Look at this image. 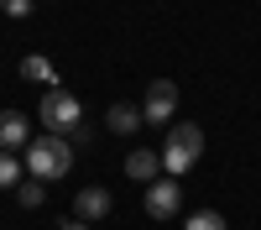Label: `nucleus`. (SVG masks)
<instances>
[{"instance_id":"4468645a","label":"nucleus","mask_w":261,"mask_h":230,"mask_svg":"<svg viewBox=\"0 0 261 230\" xmlns=\"http://www.w3.org/2000/svg\"><path fill=\"white\" fill-rule=\"evenodd\" d=\"M0 11H6L11 21H21V16H32V0H0Z\"/></svg>"},{"instance_id":"39448f33","label":"nucleus","mask_w":261,"mask_h":230,"mask_svg":"<svg viewBox=\"0 0 261 230\" xmlns=\"http://www.w3.org/2000/svg\"><path fill=\"white\" fill-rule=\"evenodd\" d=\"M172 110H178V84L157 79V84L146 89V105H141V115H146V125H167V120H172Z\"/></svg>"},{"instance_id":"1a4fd4ad","label":"nucleus","mask_w":261,"mask_h":230,"mask_svg":"<svg viewBox=\"0 0 261 230\" xmlns=\"http://www.w3.org/2000/svg\"><path fill=\"white\" fill-rule=\"evenodd\" d=\"M105 125H110L115 136H136L141 125H146V115L136 110V105H110V115H105Z\"/></svg>"},{"instance_id":"f03ea898","label":"nucleus","mask_w":261,"mask_h":230,"mask_svg":"<svg viewBox=\"0 0 261 230\" xmlns=\"http://www.w3.org/2000/svg\"><path fill=\"white\" fill-rule=\"evenodd\" d=\"M199 157H204V131H199L193 120L172 125V131H167V146H162V167H167L172 178H183Z\"/></svg>"},{"instance_id":"2eb2a0df","label":"nucleus","mask_w":261,"mask_h":230,"mask_svg":"<svg viewBox=\"0 0 261 230\" xmlns=\"http://www.w3.org/2000/svg\"><path fill=\"white\" fill-rule=\"evenodd\" d=\"M63 230H89V225H84V220H73V225H63Z\"/></svg>"},{"instance_id":"423d86ee","label":"nucleus","mask_w":261,"mask_h":230,"mask_svg":"<svg viewBox=\"0 0 261 230\" xmlns=\"http://www.w3.org/2000/svg\"><path fill=\"white\" fill-rule=\"evenodd\" d=\"M32 141V125L21 110H0V152H27Z\"/></svg>"},{"instance_id":"6e6552de","label":"nucleus","mask_w":261,"mask_h":230,"mask_svg":"<svg viewBox=\"0 0 261 230\" xmlns=\"http://www.w3.org/2000/svg\"><path fill=\"white\" fill-rule=\"evenodd\" d=\"M125 173L136 178V183H157V173H162V152H146V146H136V152L125 157Z\"/></svg>"},{"instance_id":"0eeeda50","label":"nucleus","mask_w":261,"mask_h":230,"mask_svg":"<svg viewBox=\"0 0 261 230\" xmlns=\"http://www.w3.org/2000/svg\"><path fill=\"white\" fill-rule=\"evenodd\" d=\"M110 194H105V188H84V194L73 199V215L84 220V225H94V220H105V215H110Z\"/></svg>"},{"instance_id":"20e7f679","label":"nucleus","mask_w":261,"mask_h":230,"mask_svg":"<svg viewBox=\"0 0 261 230\" xmlns=\"http://www.w3.org/2000/svg\"><path fill=\"white\" fill-rule=\"evenodd\" d=\"M178 209H183V183L178 178L146 183V215L151 220H178Z\"/></svg>"},{"instance_id":"ddd939ff","label":"nucleus","mask_w":261,"mask_h":230,"mask_svg":"<svg viewBox=\"0 0 261 230\" xmlns=\"http://www.w3.org/2000/svg\"><path fill=\"white\" fill-rule=\"evenodd\" d=\"M183 230H230L220 215H214V209H199V215H188V225Z\"/></svg>"},{"instance_id":"f8f14e48","label":"nucleus","mask_w":261,"mask_h":230,"mask_svg":"<svg viewBox=\"0 0 261 230\" xmlns=\"http://www.w3.org/2000/svg\"><path fill=\"white\" fill-rule=\"evenodd\" d=\"M16 183H21V157L0 152V188H16Z\"/></svg>"},{"instance_id":"9d476101","label":"nucleus","mask_w":261,"mask_h":230,"mask_svg":"<svg viewBox=\"0 0 261 230\" xmlns=\"http://www.w3.org/2000/svg\"><path fill=\"white\" fill-rule=\"evenodd\" d=\"M21 73H27L32 84H47V89H58V73H53V58H42V53H32V58H21Z\"/></svg>"},{"instance_id":"f257e3e1","label":"nucleus","mask_w":261,"mask_h":230,"mask_svg":"<svg viewBox=\"0 0 261 230\" xmlns=\"http://www.w3.org/2000/svg\"><path fill=\"white\" fill-rule=\"evenodd\" d=\"M73 167V146H68V136H42V141H27V173L32 178H42V183H53V178H63Z\"/></svg>"},{"instance_id":"9b49d317","label":"nucleus","mask_w":261,"mask_h":230,"mask_svg":"<svg viewBox=\"0 0 261 230\" xmlns=\"http://www.w3.org/2000/svg\"><path fill=\"white\" fill-rule=\"evenodd\" d=\"M42 194H47V188H42V178H21V183H16V199L27 204V209H37V204H42Z\"/></svg>"},{"instance_id":"7ed1b4c3","label":"nucleus","mask_w":261,"mask_h":230,"mask_svg":"<svg viewBox=\"0 0 261 230\" xmlns=\"http://www.w3.org/2000/svg\"><path fill=\"white\" fill-rule=\"evenodd\" d=\"M42 125H47V136H68V131H79L84 125V115H79V99L68 94V89H47L42 94Z\"/></svg>"}]
</instances>
